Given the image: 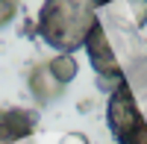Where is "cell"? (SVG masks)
Listing matches in <instances>:
<instances>
[{
  "label": "cell",
  "instance_id": "cell-1",
  "mask_svg": "<svg viewBox=\"0 0 147 144\" xmlns=\"http://www.w3.org/2000/svg\"><path fill=\"white\" fill-rule=\"evenodd\" d=\"M97 18L94 0H44L38 12V35L59 53H74L85 47Z\"/></svg>",
  "mask_w": 147,
  "mask_h": 144
},
{
  "label": "cell",
  "instance_id": "cell-2",
  "mask_svg": "<svg viewBox=\"0 0 147 144\" xmlns=\"http://www.w3.org/2000/svg\"><path fill=\"white\" fill-rule=\"evenodd\" d=\"M106 124L115 144H147V118L136 103V88L124 79L106 100Z\"/></svg>",
  "mask_w": 147,
  "mask_h": 144
},
{
  "label": "cell",
  "instance_id": "cell-3",
  "mask_svg": "<svg viewBox=\"0 0 147 144\" xmlns=\"http://www.w3.org/2000/svg\"><path fill=\"white\" fill-rule=\"evenodd\" d=\"M85 53H88V62H91V68H94V74H97V79H100L103 88L115 91L121 82L127 79V74L118 65L115 47L109 44V35H106L103 21H97L94 27H91L88 38H85Z\"/></svg>",
  "mask_w": 147,
  "mask_h": 144
},
{
  "label": "cell",
  "instance_id": "cell-4",
  "mask_svg": "<svg viewBox=\"0 0 147 144\" xmlns=\"http://www.w3.org/2000/svg\"><path fill=\"white\" fill-rule=\"evenodd\" d=\"M38 112L32 109H0V144H18L32 138Z\"/></svg>",
  "mask_w": 147,
  "mask_h": 144
},
{
  "label": "cell",
  "instance_id": "cell-5",
  "mask_svg": "<svg viewBox=\"0 0 147 144\" xmlns=\"http://www.w3.org/2000/svg\"><path fill=\"white\" fill-rule=\"evenodd\" d=\"M27 85H30V94L35 97V103H38V106H50L53 100L62 97V91H65V85L53 77V71H50V65H47V62H44V65H35V68L30 71Z\"/></svg>",
  "mask_w": 147,
  "mask_h": 144
},
{
  "label": "cell",
  "instance_id": "cell-6",
  "mask_svg": "<svg viewBox=\"0 0 147 144\" xmlns=\"http://www.w3.org/2000/svg\"><path fill=\"white\" fill-rule=\"evenodd\" d=\"M47 65H50L53 77L62 82V85L74 82V79H77V74H80V62H77V56H74V53H56Z\"/></svg>",
  "mask_w": 147,
  "mask_h": 144
},
{
  "label": "cell",
  "instance_id": "cell-7",
  "mask_svg": "<svg viewBox=\"0 0 147 144\" xmlns=\"http://www.w3.org/2000/svg\"><path fill=\"white\" fill-rule=\"evenodd\" d=\"M124 6L129 12V27L132 30L147 27V0H124Z\"/></svg>",
  "mask_w": 147,
  "mask_h": 144
},
{
  "label": "cell",
  "instance_id": "cell-8",
  "mask_svg": "<svg viewBox=\"0 0 147 144\" xmlns=\"http://www.w3.org/2000/svg\"><path fill=\"white\" fill-rule=\"evenodd\" d=\"M18 15V0H0V30L9 27Z\"/></svg>",
  "mask_w": 147,
  "mask_h": 144
},
{
  "label": "cell",
  "instance_id": "cell-9",
  "mask_svg": "<svg viewBox=\"0 0 147 144\" xmlns=\"http://www.w3.org/2000/svg\"><path fill=\"white\" fill-rule=\"evenodd\" d=\"M59 144H88V138H85L82 133H68L59 138Z\"/></svg>",
  "mask_w": 147,
  "mask_h": 144
},
{
  "label": "cell",
  "instance_id": "cell-10",
  "mask_svg": "<svg viewBox=\"0 0 147 144\" xmlns=\"http://www.w3.org/2000/svg\"><path fill=\"white\" fill-rule=\"evenodd\" d=\"M112 3H118V0H94V6H112Z\"/></svg>",
  "mask_w": 147,
  "mask_h": 144
},
{
  "label": "cell",
  "instance_id": "cell-11",
  "mask_svg": "<svg viewBox=\"0 0 147 144\" xmlns=\"http://www.w3.org/2000/svg\"><path fill=\"white\" fill-rule=\"evenodd\" d=\"M18 144H32V141H30V138H27V141H18Z\"/></svg>",
  "mask_w": 147,
  "mask_h": 144
}]
</instances>
